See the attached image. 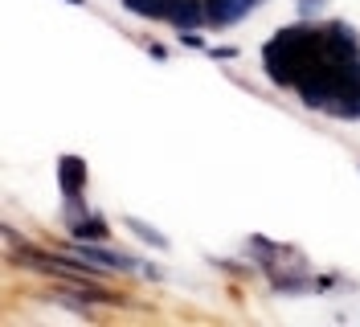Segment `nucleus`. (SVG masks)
Here are the masks:
<instances>
[{
  "mask_svg": "<svg viewBox=\"0 0 360 327\" xmlns=\"http://www.w3.org/2000/svg\"><path fill=\"white\" fill-rule=\"evenodd\" d=\"M328 62L332 58L323 53V21L283 25L262 45V74L278 90H295L307 74H315L319 65H328Z\"/></svg>",
  "mask_w": 360,
  "mask_h": 327,
  "instance_id": "f257e3e1",
  "label": "nucleus"
},
{
  "mask_svg": "<svg viewBox=\"0 0 360 327\" xmlns=\"http://www.w3.org/2000/svg\"><path fill=\"white\" fill-rule=\"evenodd\" d=\"M323 53L340 65L360 58V33L348 21H328L323 25Z\"/></svg>",
  "mask_w": 360,
  "mask_h": 327,
  "instance_id": "f03ea898",
  "label": "nucleus"
},
{
  "mask_svg": "<svg viewBox=\"0 0 360 327\" xmlns=\"http://www.w3.org/2000/svg\"><path fill=\"white\" fill-rule=\"evenodd\" d=\"M254 8H262V0H205V17L213 29H225V25L246 21Z\"/></svg>",
  "mask_w": 360,
  "mask_h": 327,
  "instance_id": "7ed1b4c3",
  "label": "nucleus"
},
{
  "mask_svg": "<svg viewBox=\"0 0 360 327\" xmlns=\"http://www.w3.org/2000/svg\"><path fill=\"white\" fill-rule=\"evenodd\" d=\"M164 21L180 29V33H197L209 25L205 17V0H168V13H164Z\"/></svg>",
  "mask_w": 360,
  "mask_h": 327,
  "instance_id": "20e7f679",
  "label": "nucleus"
},
{
  "mask_svg": "<svg viewBox=\"0 0 360 327\" xmlns=\"http://www.w3.org/2000/svg\"><path fill=\"white\" fill-rule=\"evenodd\" d=\"M86 160L82 155H62L58 160V188H62V196H82L86 193Z\"/></svg>",
  "mask_w": 360,
  "mask_h": 327,
  "instance_id": "39448f33",
  "label": "nucleus"
},
{
  "mask_svg": "<svg viewBox=\"0 0 360 327\" xmlns=\"http://www.w3.org/2000/svg\"><path fill=\"white\" fill-rule=\"evenodd\" d=\"M66 229H70V238H78V241H107L111 238V221L103 217V213H94V209L82 221L66 225Z\"/></svg>",
  "mask_w": 360,
  "mask_h": 327,
  "instance_id": "423d86ee",
  "label": "nucleus"
},
{
  "mask_svg": "<svg viewBox=\"0 0 360 327\" xmlns=\"http://www.w3.org/2000/svg\"><path fill=\"white\" fill-rule=\"evenodd\" d=\"M328 115H336L344 123H360V82H352V86L344 90L336 103L328 107Z\"/></svg>",
  "mask_w": 360,
  "mask_h": 327,
  "instance_id": "0eeeda50",
  "label": "nucleus"
},
{
  "mask_svg": "<svg viewBox=\"0 0 360 327\" xmlns=\"http://www.w3.org/2000/svg\"><path fill=\"white\" fill-rule=\"evenodd\" d=\"M127 229H131V233H135V238H139V241H148L152 250H160V254L168 250V238L160 233L156 225H148V221H139V217H127Z\"/></svg>",
  "mask_w": 360,
  "mask_h": 327,
  "instance_id": "6e6552de",
  "label": "nucleus"
},
{
  "mask_svg": "<svg viewBox=\"0 0 360 327\" xmlns=\"http://www.w3.org/2000/svg\"><path fill=\"white\" fill-rule=\"evenodd\" d=\"M123 8L135 13V17H143V21H164L168 0H123Z\"/></svg>",
  "mask_w": 360,
  "mask_h": 327,
  "instance_id": "1a4fd4ad",
  "label": "nucleus"
},
{
  "mask_svg": "<svg viewBox=\"0 0 360 327\" xmlns=\"http://www.w3.org/2000/svg\"><path fill=\"white\" fill-rule=\"evenodd\" d=\"M86 213H90L86 196H62V221H66V225H74V221H82Z\"/></svg>",
  "mask_w": 360,
  "mask_h": 327,
  "instance_id": "9d476101",
  "label": "nucleus"
},
{
  "mask_svg": "<svg viewBox=\"0 0 360 327\" xmlns=\"http://www.w3.org/2000/svg\"><path fill=\"white\" fill-rule=\"evenodd\" d=\"M295 13H299V21H323L328 0H295Z\"/></svg>",
  "mask_w": 360,
  "mask_h": 327,
  "instance_id": "9b49d317",
  "label": "nucleus"
},
{
  "mask_svg": "<svg viewBox=\"0 0 360 327\" xmlns=\"http://www.w3.org/2000/svg\"><path fill=\"white\" fill-rule=\"evenodd\" d=\"M217 266H221V270H229V274H233V278H250V274H254V270H258V266H254V270H250V266H242V262H233V258L217 262Z\"/></svg>",
  "mask_w": 360,
  "mask_h": 327,
  "instance_id": "f8f14e48",
  "label": "nucleus"
},
{
  "mask_svg": "<svg viewBox=\"0 0 360 327\" xmlns=\"http://www.w3.org/2000/svg\"><path fill=\"white\" fill-rule=\"evenodd\" d=\"M180 45H184V49H205L201 29H197V33H180Z\"/></svg>",
  "mask_w": 360,
  "mask_h": 327,
  "instance_id": "ddd939ff",
  "label": "nucleus"
},
{
  "mask_svg": "<svg viewBox=\"0 0 360 327\" xmlns=\"http://www.w3.org/2000/svg\"><path fill=\"white\" fill-rule=\"evenodd\" d=\"M209 53H213L217 62H233V58H238V49H233V45H213Z\"/></svg>",
  "mask_w": 360,
  "mask_h": 327,
  "instance_id": "4468645a",
  "label": "nucleus"
},
{
  "mask_svg": "<svg viewBox=\"0 0 360 327\" xmlns=\"http://www.w3.org/2000/svg\"><path fill=\"white\" fill-rule=\"evenodd\" d=\"M332 286H336L332 274H319V278H315V290H319V295H323V290H332Z\"/></svg>",
  "mask_w": 360,
  "mask_h": 327,
  "instance_id": "2eb2a0df",
  "label": "nucleus"
},
{
  "mask_svg": "<svg viewBox=\"0 0 360 327\" xmlns=\"http://www.w3.org/2000/svg\"><path fill=\"white\" fill-rule=\"evenodd\" d=\"M66 4H86V0H66Z\"/></svg>",
  "mask_w": 360,
  "mask_h": 327,
  "instance_id": "dca6fc26",
  "label": "nucleus"
},
{
  "mask_svg": "<svg viewBox=\"0 0 360 327\" xmlns=\"http://www.w3.org/2000/svg\"><path fill=\"white\" fill-rule=\"evenodd\" d=\"M262 4H266V0H262Z\"/></svg>",
  "mask_w": 360,
  "mask_h": 327,
  "instance_id": "f3484780",
  "label": "nucleus"
}]
</instances>
